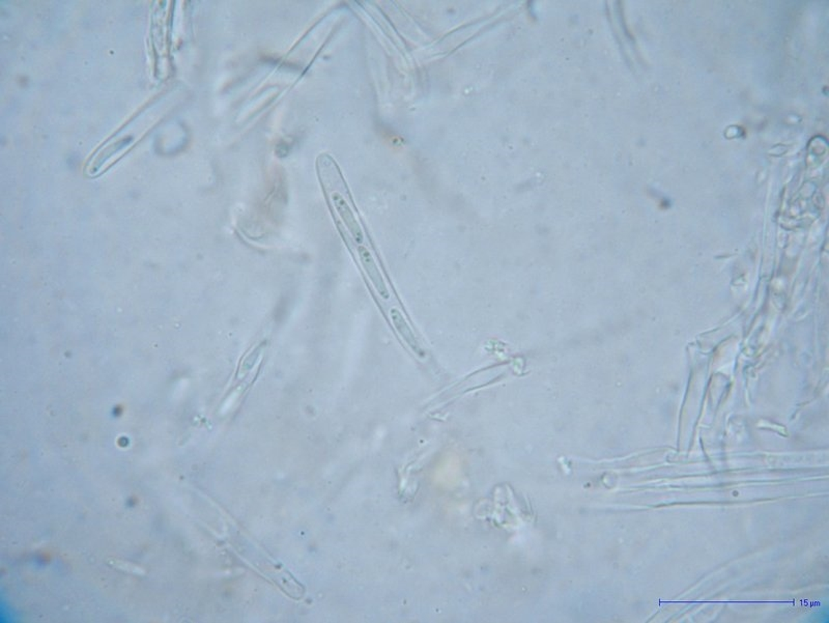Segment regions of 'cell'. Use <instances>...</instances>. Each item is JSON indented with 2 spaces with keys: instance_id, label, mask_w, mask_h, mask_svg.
<instances>
[{
  "instance_id": "cell-3",
  "label": "cell",
  "mask_w": 829,
  "mask_h": 623,
  "mask_svg": "<svg viewBox=\"0 0 829 623\" xmlns=\"http://www.w3.org/2000/svg\"><path fill=\"white\" fill-rule=\"evenodd\" d=\"M261 346H257V348H255V350L253 351L252 353H250V354H249L248 356L246 357V359H245L244 362H243L242 367H241V373H242L243 375H244V373H248L249 371H251V369H253V366H254L255 363H257V359H259V354H261Z\"/></svg>"
},
{
  "instance_id": "cell-2",
  "label": "cell",
  "mask_w": 829,
  "mask_h": 623,
  "mask_svg": "<svg viewBox=\"0 0 829 623\" xmlns=\"http://www.w3.org/2000/svg\"><path fill=\"white\" fill-rule=\"evenodd\" d=\"M390 317H391L392 323H393L396 331L400 333V335L402 336V340H404V342H406V344H408V346H410L413 351H414L418 356L423 357L424 352L422 351V348H420L419 342H418L417 338H416L414 332L412 331L410 326H409V324L407 323L406 319H404L402 313H400V309L392 308L391 310H390Z\"/></svg>"
},
{
  "instance_id": "cell-1",
  "label": "cell",
  "mask_w": 829,
  "mask_h": 623,
  "mask_svg": "<svg viewBox=\"0 0 829 623\" xmlns=\"http://www.w3.org/2000/svg\"><path fill=\"white\" fill-rule=\"evenodd\" d=\"M358 254L359 257H360L363 269H364L365 273L369 276L373 288L377 290V292H379L382 298L388 300L390 298V292L388 290L387 284H386L383 275H382L381 271H380L379 267H378L373 255L369 252V249L365 246H362V245L358 247Z\"/></svg>"
}]
</instances>
